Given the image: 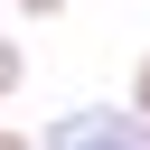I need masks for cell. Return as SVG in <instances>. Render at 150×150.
<instances>
[{"label":"cell","mask_w":150,"mask_h":150,"mask_svg":"<svg viewBox=\"0 0 150 150\" xmlns=\"http://www.w3.org/2000/svg\"><path fill=\"white\" fill-rule=\"evenodd\" d=\"M0 150H38V141H28V131H9V122H0Z\"/></svg>","instance_id":"5b68a950"},{"label":"cell","mask_w":150,"mask_h":150,"mask_svg":"<svg viewBox=\"0 0 150 150\" xmlns=\"http://www.w3.org/2000/svg\"><path fill=\"white\" fill-rule=\"evenodd\" d=\"M38 150H150V112H122V103H75L38 131Z\"/></svg>","instance_id":"6da1fadb"},{"label":"cell","mask_w":150,"mask_h":150,"mask_svg":"<svg viewBox=\"0 0 150 150\" xmlns=\"http://www.w3.org/2000/svg\"><path fill=\"white\" fill-rule=\"evenodd\" d=\"M19 9H28V19H56V9H66V0H19Z\"/></svg>","instance_id":"277c9868"},{"label":"cell","mask_w":150,"mask_h":150,"mask_svg":"<svg viewBox=\"0 0 150 150\" xmlns=\"http://www.w3.org/2000/svg\"><path fill=\"white\" fill-rule=\"evenodd\" d=\"M131 112H150V56L131 66Z\"/></svg>","instance_id":"3957f363"},{"label":"cell","mask_w":150,"mask_h":150,"mask_svg":"<svg viewBox=\"0 0 150 150\" xmlns=\"http://www.w3.org/2000/svg\"><path fill=\"white\" fill-rule=\"evenodd\" d=\"M19 84H28V56H19V38H0V103H9Z\"/></svg>","instance_id":"7a4b0ae2"}]
</instances>
